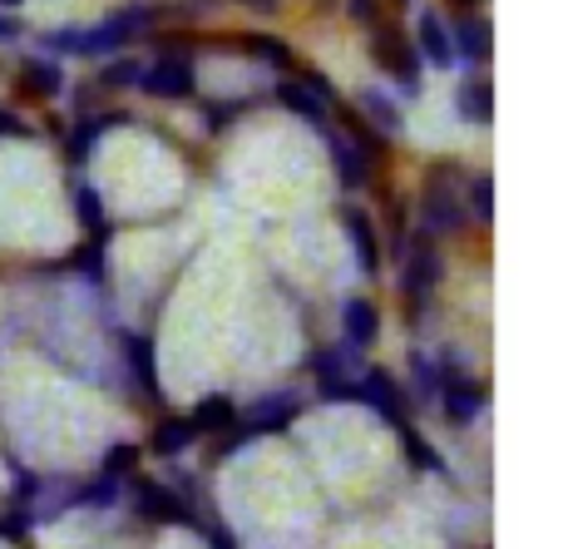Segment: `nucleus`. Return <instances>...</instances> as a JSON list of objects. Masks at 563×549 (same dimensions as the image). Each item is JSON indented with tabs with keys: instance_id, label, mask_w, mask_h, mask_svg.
I'll return each mask as SVG.
<instances>
[{
	"instance_id": "nucleus-29",
	"label": "nucleus",
	"mask_w": 563,
	"mask_h": 549,
	"mask_svg": "<svg viewBox=\"0 0 563 549\" xmlns=\"http://www.w3.org/2000/svg\"><path fill=\"white\" fill-rule=\"evenodd\" d=\"M10 134H20V119L10 109H0V139H10Z\"/></svg>"
},
{
	"instance_id": "nucleus-2",
	"label": "nucleus",
	"mask_w": 563,
	"mask_h": 549,
	"mask_svg": "<svg viewBox=\"0 0 563 549\" xmlns=\"http://www.w3.org/2000/svg\"><path fill=\"white\" fill-rule=\"evenodd\" d=\"M420 218L430 233H460L465 228V204H460L455 184L445 178V168H430L426 194H420Z\"/></svg>"
},
{
	"instance_id": "nucleus-27",
	"label": "nucleus",
	"mask_w": 563,
	"mask_h": 549,
	"mask_svg": "<svg viewBox=\"0 0 563 549\" xmlns=\"http://www.w3.org/2000/svg\"><path fill=\"white\" fill-rule=\"evenodd\" d=\"M346 10L356 25H380V0H346Z\"/></svg>"
},
{
	"instance_id": "nucleus-17",
	"label": "nucleus",
	"mask_w": 563,
	"mask_h": 549,
	"mask_svg": "<svg viewBox=\"0 0 563 549\" xmlns=\"http://www.w3.org/2000/svg\"><path fill=\"white\" fill-rule=\"evenodd\" d=\"M479 406H485V396L475 392V386H465V382H445V416L455 426H470L479 416Z\"/></svg>"
},
{
	"instance_id": "nucleus-4",
	"label": "nucleus",
	"mask_w": 563,
	"mask_h": 549,
	"mask_svg": "<svg viewBox=\"0 0 563 549\" xmlns=\"http://www.w3.org/2000/svg\"><path fill=\"white\" fill-rule=\"evenodd\" d=\"M139 85H144L154 99H188V95H194V85H198L194 59H188V55L154 59V69H144V75H139Z\"/></svg>"
},
{
	"instance_id": "nucleus-33",
	"label": "nucleus",
	"mask_w": 563,
	"mask_h": 549,
	"mask_svg": "<svg viewBox=\"0 0 563 549\" xmlns=\"http://www.w3.org/2000/svg\"><path fill=\"white\" fill-rule=\"evenodd\" d=\"M0 6H10V10H15V6H20V0H0Z\"/></svg>"
},
{
	"instance_id": "nucleus-21",
	"label": "nucleus",
	"mask_w": 563,
	"mask_h": 549,
	"mask_svg": "<svg viewBox=\"0 0 563 549\" xmlns=\"http://www.w3.org/2000/svg\"><path fill=\"white\" fill-rule=\"evenodd\" d=\"M470 213H475L479 223L495 218V174H475V184H470Z\"/></svg>"
},
{
	"instance_id": "nucleus-26",
	"label": "nucleus",
	"mask_w": 563,
	"mask_h": 549,
	"mask_svg": "<svg viewBox=\"0 0 563 549\" xmlns=\"http://www.w3.org/2000/svg\"><path fill=\"white\" fill-rule=\"evenodd\" d=\"M134 461H139V451L134 446H109V461H104V475H124V471H134Z\"/></svg>"
},
{
	"instance_id": "nucleus-20",
	"label": "nucleus",
	"mask_w": 563,
	"mask_h": 549,
	"mask_svg": "<svg viewBox=\"0 0 563 549\" xmlns=\"http://www.w3.org/2000/svg\"><path fill=\"white\" fill-rule=\"evenodd\" d=\"M194 441H198V436H194V426H188V421H164L154 431V451L158 455H178L184 446H194Z\"/></svg>"
},
{
	"instance_id": "nucleus-13",
	"label": "nucleus",
	"mask_w": 563,
	"mask_h": 549,
	"mask_svg": "<svg viewBox=\"0 0 563 549\" xmlns=\"http://www.w3.org/2000/svg\"><path fill=\"white\" fill-rule=\"evenodd\" d=\"M20 85H25V95L49 99L65 89V75H59L55 59H25V65H20Z\"/></svg>"
},
{
	"instance_id": "nucleus-25",
	"label": "nucleus",
	"mask_w": 563,
	"mask_h": 549,
	"mask_svg": "<svg viewBox=\"0 0 563 549\" xmlns=\"http://www.w3.org/2000/svg\"><path fill=\"white\" fill-rule=\"evenodd\" d=\"M139 75H144V65H139V59H114V65L104 69V85L124 89V85H139Z\"/></svg>"
},
{
	"instance_id": "nucleus-8",
	"label": "nucleus",
	"mask_w": 563,
	"mask_h": 549,
	"mask_svg": "<svg viewBox=\"0 0 563 549\" xmlns=\"http://www.w3.org/2000/svg\"><path fill=\"white\" fill-rule=\"evenodd\" d=\"M297 396H267V402H257L253 411H247V436H267V431H287L291 421H297Z\"/></svg>"
},
{
	"instance_id": "nucleus-24",
	"label": "nucleus",
	"mask_w": 563,
	"mask_h": 549,
	"mask_svg": "<svg viewBox=\"0 0 563 549\" xmlns=\"http://www.w3.org/2000/svg\"><path fill=\"white\" fill-rule=\"evenodd\" d=\"M243 45H247V50H257V55H267V65H291V50L282 45V40H267V35H247Z\"/></svg>"
},
{
	"instance_id": "nucleus-15",
	"label": "nucleus",
	"mask_w": 563,
	"mask_h": 549,
	"mask_svg": "<svg viewBox=\"0 0 563 549\" xmlns=\"http://www.w3.org/2000/svg\"><path fill=\"white\" fill-rule=\"evenodd\" d=\"M238 421V406L228 402V396H208V402H198L194 406V436H203V431H223V426H233Z\"/></svg>"
},
{
	"instance_id": "nucleus-11",
	"label": "nucleus",
	"mask_w": 563,
	"mask_h": 549,
	"mask_svg": "<svg viewBox=\"0 0 563 549\" xmlns=\"http://www.w3.org/2000/svg\"><path fill=\"white\" fill-rule=\"evenodd\" d=\"M327 149H331V158H336V174H341V184H346V188H361V184H366V174H371V164H366V149H361V144H351L346 134H331V139H327Z\"/></svg>"
},
{
	"instance_id": "nucleus-28",
	"label": "nucleus",
	"mask_w": 563,
	"mask_h": 549,
	"mask_svg": "<svg viewBox=\"0 0 563 549\" xmlns=\"http://www.w3.org/2000/svg\"><path fill=\"white\" fill-rule=\"evenodd\" d=\"M79 501H89V505H114V501H119V481H114V475H104V481H99L95 491H85Z\"/></svg>"
},
{
	"instance_id": "nucleus-16",
	"label": "nucleus",
	"mask_w": 563,
	"mask_h": 549,
	"mask_svg": "<svg viewBox=\"0 0 563 549\" xmlns=\"http://www.w3.org/2000/svg\"><path fill=\"white\" fill-rule=\"evenodd\" d=\"M139 510L148 515V520H184V505L174 501V491H164V485H154V481H144L139 485Z\"/></svg>"
},
{
	"instance_id": "nucleus-6",
	"label": "nucleus",
	"mask_w": 563,
	"mask_h": 549,
	"mask_svg": "<svg viewBox=\"0 0 563 549\" xmlns=\"http://www.w3.org/2000/svg\"><path fill=\"white\" fill-rule=\"evenodd\" d=\"M356 402H366L386 426H400V392H396V376L380 372V366H376V372H361V376H356Z\"/></svg>"
},
{
	"instance_id": "nucleus-30",
	"label": "nucleus",
	"mask_w": 563,
	"mask_h": 549,
	"mask_svg": "<svg viewBox=\"0 0 563 549\" xmlns=\"http://www.w3.org/2000/svg\"><path fill=\"white\" fill-rule=\"evenodd\" d=\"M15 35H20L15 20H0V40H15Z\"/></svg>"
},
{
	"instance_id": "nucleus-10",
	"label": "nucleus",
	"mask_w": 563,
	"mask_h": 549,
	"mask_svg": "<svg viewBox=\"0 0 563 549\" xmlns=\"http://www.w3.org/2000/svg\"><path fill=\"white\" fill-rule=\"evenodd\" d=\"M341 223H346V238H351V253H356V267H361V273H376V267H380V243H376V233H371L366 213H361V208H346V213H341Z\"/></svg>"
},
{
	"instance_id": "nucleus-22",
	"label": "nucleus",
	"mask_w": 563,
	"mask_h": 549,
	"mask_svg": "<svg viewBox=\"0 0 563 549\" xmlns=\"http://www.w3.org/2000/svg\"><path fill=\"white\" fill-rule=\"evenodd\" d=\"M124 352L134 356L139 386H144V392H154V362H148V342H144V337H129V342H124Z\"/></svg>"
},
{
	"instance_id": "nucleus-18",
	"label": "nucleus",
	"mask_w": 563,
	"mask_h": 549,
	"mask_svg": "<svg viewBox=\"0 0 563 549\" xmlns=\"http://www.w3.org/2000/svg\"><path fill=\"white\" fill-rule=\"evenodd\" d=\"M277 99L291 109V114H301V119H311V124H321V114H327V105H321L317 95H311L301 79H291V85H277Z\"/></svg>"
},
{
	"instance_id": "nucleus-23",
	"label": "nucleus",
	"mask_w": 563,
	"mask_h": 549,
	"mask_svg": "<svg viewBox=\"0 0 563 549\" xmlns=\"http://www.w3.org/2000/svg\"><path fill=\"white\" fill-rule=\"evenodd\" d=\"M79 223H85V228H104V204H99V194H95V188H79Z\"/></svg>"
},
{
	"instance_id": "nucleus-12",
	"label": "nucleus",
	"mask_w": 563,
	"mask_h": 549,
	"mask_svg": "<svg viewBox=\"0 0 563 549\" xmlns=\"http://www.w3.org/2000/svg\"><path fill=\"white\" fill-rule=\"evenodd\" d=\"M455 55L470 59V65H479V59H489V50H495V35H489V20H460L455 35Z\"/></svg>"
},
{
	"instance_id": "nucleus-1",
	"label": "nucleus",
	"mask_w": 563,
	"mask_h": 549,
	"mask_svg": "<svg viewBox=\"0 0 563 549\" xmlns=\"http://www.w3.org/2000/svg\"><path fill=\"white\" fill-rule=\"evenodd\" d=\"M148 20H154V10L134 6V10H119V15H109L104 25H95V30H55V35H45V45L59 50V55H89V59L119 55V50H124L134 35H144Z\"/></svg>"
},
{
	"instance_id": "nucleus-5",
	"label": "nucleus",
	"mask_w": 563,
	"mask_h": 549,
	"mask_svg": "<svg viewBox=\"0 0 563 549\" xmlns=\"http://www.w3.org/2000/svg\"><path fill=\"white\" fill-rule=\"evenodd\" d=\"M440 273H445V257H440V248L430 243V238H416V248H410V257H406V293L410 297H430L435 293V283H440Z\"/></svg>"
},
{
	"instance_id": "nucleus-9",
	"label": "nucleus",
	"mask_w": 563,
	"mask_h": 549,
	"mask_svg": "<svg viewBox=\"0 0 563 549\" xmlns=\"http://www.w3.org/2000/svg\"><path fill=\"white\" fill-rule=\"evenodd\" d=\"M376 332H380L376 307H371L366 297H351L346 312H341V337H346V347L351 352H356V347H371L376 342Z\"/></svg>"
},
{
	"instance_id": "nucleus-31",
	"label": "nucleus",
	"mask_w": 563,
	"mask_h": 549,
	"mask_svg": "<svg viewBox=\"0 0 563 549\" xmlns=\"http://www.w3.org/2000/svg\"><path fill=\"white\" fill-rule=\"evenodd\" d=\"M243 6H253V10H277V0H243Z\"/></svg>"
},
{
	"instance_id": "nucleus-14",
	"label": "nucleus",
	"mask_w": 563,
	"mask_h": 549,
	"mask_svg": "<svg viewBox=\"0 0 563 549\" xmlns=\"http://www.w3.org/2000/svg\"><path fill=\"white\" fill-rule=\"evenodd\" d=\"M460 114H465L470 124H489V119H495V85H489V79H465V85H460Z\"/></svg>"
},
{
	"instance_id": "nucleus-32",
	"label": "nucleus",
	"mask_w": 563,
	"mask_h": 549,
	"mask_svg": "<svg viewBox=\"0 0 563 549\" xmlns=\"http://www.w3.org/2000/svg\"><path fill=\"white\" fill-rule=\"evenodd\" d=\"M455 6H460V10H470V6H475V0H455Z\"/></svg>"
},
{
	"instance_id": "nucleus-19",
	"label": "nucleus",
	"mask_w": 563,
	"mask_h": 549,
	"mask_svg": "<svg viewBox=\"0 0 563 549\" xmlns=\"http://www.w3.org/2000/svg\"><path fill=\"white\" fill-rule=\"evenodd\" d=\"M361 109H366V114L376 119L386 134H396V129H400V109H396V99H390L386 89H361Z\"/></svg>"
},
{
	"instance_id": "nucleus-7",
	"label": "nucleus",
	"mask_w": 563,
	"mask_h": 549,
	"mask_svg": "<svg viewBox=\"0 0 563 549\" xmlns=\"http://www.w3.org/2000/svg\"><path fill=\"white\" fill-rule=\"evenodd\" d=\"M420 65H435V69H445V65H455V40H450V30H445V20L435 15V10H426L420 15Z\"/></svg>"
},
{
	"instance_id": "nucleus-3",
	"label": "nucleus",
	"mask_w": 563,
	"mask_h": 549,
	"mask_svg": "<svg viewBox=\"0 0 563 549\" xmlns=\"http://www.w3.org/2000/svg\"><path fill=\"white\" fill-rule=\"evenodd\" d=\"M371 50H376V65L386 75H396L406 95H420V55H416V45H406V35L396 25H376Z\"/></svg>"
}]
</instances>
